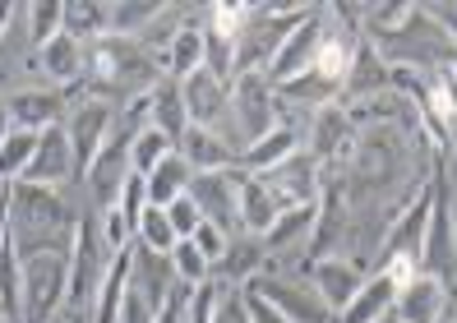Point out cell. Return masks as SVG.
<instances>
[{
	"mask_svg": "<svg viewBox=\"0 0 457 323\" xmlns=\"http://www.w3.org/2000/svg\"><path fill=\"white\" fill-rule=\"evenodd\" d=\"M10 236L23 259L42 254V250H70L74 222H70L65 199L56 190H46V185L14 180L10 185Z\"/></svg>",
	"mask_w": 457,
	"mask_h": 323,
	"instance_id": "cell-1",
	"label": "cell"
},
{
	"mask_svg": "<svg viewBox=\"0 0 457 323\" xmlns=\"http://www.w3.org/2000/svg\"><path fill=\"white\" fill-rule=\"evenodd\" d=\"M84 70L102 88H139V93H148L157 84V70L148 61V51L134 46L129 37H116V33H106L93 46H84Z\"/></svg>",
	"mask_w": 457,
	"mask_h": 323,
	"instance_id": "cell-2",
	"label": "cell"
},
{
	"mask_svg": "<svg viewBox=\"0 0 457 323\" xmlns=\"http://www.w3.org/2000/svg\"><path fill=\"white\" fill-rule=\"evenodd\" d=\"M70 301V250H42L23 259V323H51Z\"/></svg>",
	"mask_w": 457,
	"mask_h": 323,
	"instance_id": "cell-3",
	"label": "cell"
},
{
	"mask_svg": "<svg viewBox=\"0 0 457 323\" xmlns=\"http://www.w3.org/2000/svg\"><path fill=\"white\" fill-rule=\"evenodd\" d=\"M429 212H435V185H429V190H420L416 203L393 222L384 250H379V273H388V268H420L425 236H429Z\"/></svg>",
	"mask_w": 457,
	"mask_h": 323,
	"instance_id": "cell-4",
	"label": "cell"
},
{
	"mask_svg": "<svg viewBox=\"0 0 457 323\" xmlns=\"http://www.w3.org/2000/svg\"><path fill=\"white\" fill-rule=\"evenodd\" d=\"M106 240L97 222H74V240H70V301L93 310V295L106 277Z\"/></svg>",
	"mask_w": 457,
	"mask_h": 323,
	"instance_id": "cell-5",
	"label": "cell"
},
{
	"mask_svg": "<svg viewBox=\"0 0 457 323\" xmlns=\"http://www.w3.org/2000/svg\"><path fill=\"white\" fill-rule=\"evenodd\" d=\"M319 42H324V5H314L295 29L282 37L278 46V56L268 61V84H291V79H301L305 70H314V56H319Z\"/></svg>",
	"mask_w": 457,
	"mask_h": 323,
	"instance_id": "cell-6",
	"label": "cell"
},
{
	"mask_svg": "<svg viewBox=\"0 0 457 323\" xmlns=\"http://www.w3.org/2000/svg\"><path fill=\"white\" fill-rule=\"evenodd\" d=\"M231 116L240 120V129H245V139H263L268 129H278V93L273 84H268L263 70H245L236 74L231 84Z\"/></svg>",
	"mask_w": 457,
	"mask_h": 323,
	"instance_id": "cell-7",
	"label": "cell"
},
{
	"mask_svg": "<svg viewBox=\"0 0 457 323\" xmlns=\"http://www.w3.org/2000/svg\"><path fill=\"white\" fill-rule=\"evenodd\" d=\"M65 134H70V153H74V176H88L102 144L112 139V106H106L102 97L79 102L70 112V120H65Z\"/></svg>",
	"mask_w": 457,
	"mask_h": 323,
	"instance_id": "cell-8",
	"label": "cell"
},
{
	"mask_svg": "<svg viewBox=\"0 0 457 323\" xmlns=\"http://www.w3.org/2000/svg\"><path fill=\"white\" fill-rule=\"evenodd\" d=\"M180 97H185V112H190V125L218 129L231 116V88L208 70H195L190 79H180Z\"/></svg>",
	"mask_w": 457,
	"mask_h": 323,
	"instance_id": "cell-9",
	"label": "cell"
},
{
	"mask_svg": "<svg viewBox=\"0 0 457 323\" xmlns=\"http://www.w3.org/2000/svg\"><path fill=\"white\" fill-rule=\"evenodd\" d=\"M420 273L444 277V282H448V273H457V227H453V212H448V199H444V185H435V212H429Z\"/></svg>",
	"mask_w": 457,
	"mask_h": 323,
	"instance_id": "cell-10",
	"label": "cell"
},
{
	"mask_svg": "<svg viewBox=\"0 0 457 323\" xmlns=\"http://www.w3.org/2000/svg\"><path fill=\"white\" fill-rule=\"evenodd\" d=\"M195 199V208L204 212V222L231 231L240 222V208H236V171H199L190 180V190H185Z\"/></svg>",
	"mask_w": 457,
	"mask_h": 323,
	"instance_id": "cell-11",
	"label": "cell"
},
{
	"mask_svg": "<svg viewBox=\"0 0 457 323\" xmlns=\"http://www.w3.org/2000/svg\"><path fill=\"white\" fill-rule=\"evenodd\" d=\"M448 305V282L444 277H429V273H416L397 286V305H393V323H439Z\"/></svg>",
	"mask_w": 457,
	"mask_h": 323,
	"instance_id": "cell-12",
	"label": "cell"
},
{
	"mask_svg": "<svg viewBox=\"0 0 457 323\" xmlns=\"http://www.w3.org/2000/svg\"><path fill=\"white\" fill-rule=\"evenodd\" d=\"M65 102H70V93H56V88H23L5 102V112H10L14 129L42 134V129H56V125L70 120Z\"/></svg>",
	"mask_w": 457,
	"mask_h": 323,
	"instance_id": "cell-13",
	"label": "cell"
},
{
	"mask_svg": "<svg viewBox=\"0 0 457 323\" xmlns=\"http://www.w3.org/2000/svg\"><path fill=\"white\" fill-rule=\"evenodd\" d=\"M23 180H29V185H46V190H56V185L74 180V153H70L65 125L37 134V153L29 162V171H23Z\"/></svg>",
	"mask_w": 457,
	"mask_h": 323,
	"instance_id": "cell-14",
	"label": "cell"
},
{
	"mask_svg": "<svg viewBox=\"0 0 457 323\" xmlns=\"http://www.w3.org/2000/svg\"><path fill=\"white\" fill-rule=\"evenodd\" d=\"M310 277H314V295L324 301V310H328L333 319L352 305L356 291L365 286V273H361L356 263H346V259H314Z\"/></svg>",
	"mask_w": 457,
	"mask_h": 323,
	"instance_id": "cell-15",
	"label": "cell"
},
{
	"mask_svg": "<svg viewBox=\"0 0 457 323\" xmlns=\"http://www.w3.org/2000/svg\"><path fill=\"white\" fill-rule=\"evenodd\" d=\"M259 180L273 190V199H278L282 208H291V203H314V195H319V167H314V157H305V153L287 157L282 167H273V171L259 176Z\"/></svg>",
	"mask_w": 457,
	"mask_h": 323,
	"instance_id": "cell-16",
	"label": "cell"
},
{
	"mask_svg": "<svg viewBox=\"0 0 457 323\" xmlns=\"http://www.w3.org/2000/svg\"><path fill=\"white\" fill-rule=\"evenodd\" d=\"M176 153L190 162L195 176H199V171H236V157H240V153H231V144L222 139L218 129H204V125L185 129L180 144H176Z\"/></svg>",
	"mask_w": 457,
	"mask_h": 323,
	"instance_id": "cell-17",
	"label": "cell"
},
{
	"mask_svg": "<svg viewBox=\"0 0 457 323\" xmlns=\"http://www.w3.org/2000/svg\"><path fill=\"white\" fill-rule=\"evenodd\" d=\"M236 208H240V227L254 231L259 240L268 236V227H273L278 212H282L273 190H268L259 176H250V171H236Z\"/></svg>",
	"mask_w": 457,
	"mask_h": 323,
	"instance_id": "cell-18",
	"label": "cell"
},
{
	"mask_svg": "<svg viewBox=\"0 0 457 323\" xmlns=\"http://www.w3.org/2000/svg\"><path fill=\"white\" fill-rule=\"evenodd\" d=\"M254 286H259V295L268 305H278L291 323H328L333 314L324 310V301L319 295H310V291H301L295 282H278V277H250Z\"/></svg>",
	"mask_w": 457,
	"mask_h": 323,
	"instance_id": "cell-19",
	"label": "cell"
},
{
	"mask_svg": "<svg viewBox=\"0 0 457 323\" xmlns=\"http://www.w3.org/2000/svg\"><path fill=\"white\" fill-rule=\"evenodd\" d=\"M397 277H388V273H374V277H365V286L356 291V301L346 305L333 323H388V314H393V305H397Z\"/></svg>",
	"mask_w": 457,
	"mask_h": 323,
	"instance_id": "cell-20",
	"label": "cell"
},
{
	"mask_svg": "<svg viewBox=\"0 0 457 323\" xmlns=\"http://www.w3.org/2000/svg\"><path fill=\"white\" fill-rule=\"evenodd\" d=\"M295 148H301V134H295L291 125H278V129H268L263 139L245 144V153L236 157V167L250 171V176H268L273 167H282L287 157H295Z\"/></svg>",
	"mask_w": 457,
	"mask_h": 323,
	"instance_id": "cell-21",
	"label": "cell"
},
{
	"mask_svg": "<svg viewBox=\"0 0 457 323\" xmlns=\"http://www.w3.org/2000/svg\"><path fill=\"white\" fill-rule=\"evenodd\" d=\"M129 277H134V245L120 250L112 259V268H106V277L93 295V310H88V323H120V301L129 291Z\"/></svg>",
	"mask_w": 457,
	"mask_h": 323,
	"instance_id": "cell-22",
	"label": "cell"
},
{
	"mask_svg": "<svg viewBox=\"0 0 457 323\" xmlns=\"http://www.w3.org/2000/svg\"><path fill=\"white\" fill-rule=\"evenodd\" d=\"M148 125L162 129L176 144H180V134L190 129V112H185V97H180L176 79H157V84L148 88Z\"/></svg>",
	"mask_w": 457,
	"mask_h": 323,
	"instance_id": "cell-23",
	"label": "cell"
},
{
	"mask_svg": "<svg viewBox=\"0 0 457 323\" xmlns=\"http://www.w3.org/2000/svg\"><path fill=\"white\" fill-rule=\"evenodd\" d=\"M33 65L51 79V84H74V79H84V42H74L70 33L51 37L46 46H37Z\"/></svg>",
	"mask_w": 457,
	"mask_h": 323,
	"instance_id": "cell-24",
	"label": "cell"
},
{
	"mask_svg": "<svg viewBox=\"0 0 457 323\" xmlns=\"http://www.w3.org/2000/svg\"><path fill=\"white\" fill-rule=\"evenodd\" d=\"M144 180H148V203H153V208H171L185 190H190L195 171H190V162H185L180 153H171V157L157 162Z\"/></svg>",
	"mask_w": 457,
	"mask_h": 323,
	"instance_id": "cell-25",
	"label": "cell"
},
{
	"mask_svg": "<svg viewBox=\"0 0 457 323\" xmlns=\"http://www.w3.org/2000/svg\"><path fill=\"white\" fill-rule=\"evenodd\" d=\"M314 222H319V203H291L278 212V222L268 227L263 245L268 250H287V245H301V240L314 236Z\"/></svg>",
	"mask_w": 457,
	"mask_h": 323,
	"instance_id": "cell-26",
	"label": "cell"
},
{
	"mask_svg": "<svg viewBox=\"0 0 457 323\" xmlns=\"http://www.w3.org/2000/svg\"><path fill=\"white\" fill-rule=\"evenodd\" d=\"M65 33L74 42L93 46L97 37L112 33V5H97V0H70L65 5Z\"/></svg>",
	"mask_w": 457,
	"mask_h": 323,
	"instance_id": "cell-27",
	"label": "cell"
},
{
	"mask_svg": "<svg viewBox=\"0 0 457 323\" xmlns=\"http://www.w3.org/2000/svg\"><path fill=\"white\" fill-rule=\"evenodd\" d=\"M356 51H361V42H356L352 33H333V37L324 33V42H319V56H314V70L346 88V79H352V65H356Z\"/></svg>",
	"mask_w": 457,
	"mask_h": 323,
	"instance_id": "cell-28",
	"label": "cell"
},
{
	"mask_svg": "<svg viewBox=\"0 0 457 323\" xmlns=\"http://www.w3.org/2000/svg\"><path fill=\"white\" fill-rule=\"evenodd\" d=\"M195 70H204V29L199 23H185L167 46V79H190Z\"/></svg>",
	"mask_w": 457,
	"mask_h": 323,
	"instance_id": "cell-29",
	"label": "cell"
},
{
	"mask_svg": "<svg viewBox=\"0 0 457 323\" xmlns=\"http://www.w3.org/2000/svg\"><path fill=\"white\" fill-rule=\"evenodd\" d=\"M278 102H295V106H333L342 84H333V79H324L319 70H305L301 79H291V84H278L273 88Z\"/></svg>",
	"mask_w": 457,
	"mask_h": 323,
	"instance_id": "cell-30",
	"label": "cell"
},
{
	"mask_svg": "<svg viewBox=\"0 0 457 323\" xmlns=\"http://www.w3.org/2000/svg\"><path fill=\"white\" fill-rule=\"evenodd\" d=\"M176 231H171V218H167V208H144V218H139V231H134V245L139 250H148V254H171L176 250Z\"/></svg>",
	"mask_w": 457,
	"mask_h": 323,
	"instance_id": "cell-31",
	"label": "cell"
},
{
	"mask_svg": "<svg viewBox=\"0 0 457 323\" xmlns=\"http://www.w3.org/2000/svg\"><path fill=\"white\" fill-rule=\"evenodd\" d=\"M33 153H37V134H29V129H10V139L0 144V185H14V180H23V171H29V162H33Z\"/></svg>",
	"mask_w": 457,
	"mask_h": 323,
	"instance_id": "cell-32",
	"label": "cell"
},
{
	"mask_svg": "<svg viewBox=\"0 0 457 323\" xmlns=\"http://www.w3.org/2000/svg\"><path fill=\"white\" fill-rule=\"evenodd\" d=\"M176 153V139H167V134L162 129H139V134H134V144H129V162H134V176H148L153 167H157V162H162V157H171Z\"/></svg>",
	"mask_w": 457,
	"mask_h": 323,
	"instance_id": "cell-33",
	"label": "cell"
},
{
	"mask_svg": "<svg viewBox=\"0 0 457 323\" xmlns=\"http://www.w3.org/2000/svg\"><path fill=\"white\" fill-rule=\"evenodd\" d=\"M250 10H254V5H240V0H218V5H208V33L240 46V37H245V23H250Z\"/></svg>",
	"mask_w": 457,
	"mask_h": 323,
	"instance_id": "cell-34",
	"label": "cell"
},
{
	"mask_svg": "<svg viewBox=\"0 0 457 323\" xmlns=\"http://www.w3.org/2000/svg\"><path fill=\"white\" fill-rule=\"evenodd\" d=\"M29 10V33H33V46H46L51 37L65 33V0H33Z\"/></svg>",
	"mask_w": 457,
	"mask_h": 323,
	"instance_id": "cell-35",
	"label": "cell"
},
{
	"mask_svg": "<svg viewBox=\"0 0 457 323\" xmlns=\"http://www.w3.org/2000/svg\"><path fill=\"white\" fill-rule=\"evenodd\" d=\"M167 263H171V273L185 282V286H204V282H212V263L195 250V240H176V250L167 254Z\"/></svg>",
	"mask_w": 457,
	"mask_h": 323,
	"instance_id": "cell-36",
	"label": "cell"
},
{
	"mask_svg": "<svg viewBox=\"0 0 457 323\" xmlns=\"http://www.w3.org/2000/svg\"><path fill=\"white\" fill-rule=\"evenodd\" d=\"M162 10H167V5H157V0H125V5H112V33H116V37L139 33L144 23H153Z\"/></svg>",
	"mask_w": 457,
	"mask_h": 323,
	"instance_id": "cell-37",
	"label": "cell"
},
{
	"mask_svg": "<svg viewBox=\"0 0 457 323\" xmlns=\"http://www.w3.org/2000/svg\"><path fill=\"white\" fill-rule=\"evenodd\" d=\"M259 263H263V245H227V254L212 263V268H218V273H227L231 282L245 286L250 277H259V273H254Z\"/></svg>",
	"mask_w": 457,
	"mask_h": 323,
	"instance_id": "cell-38",
	"label": "cell"
},
{
	"mask_svg": "<svg viewBox=\"0 0 457 323\" xmlns=\"http://www.w3.org/2000/svg\"><path fill=\"white\" fill-rule=\"evenodd\" d=\"M356 93H384L388 88V70L379 65V56H374L370 46L356 51V65H352V79H346Z\"/></svg>",
	"mask_w": 457,
	"mask_h": 323,
	"instance_id": "cell-39",
	"label": "cell"
},
{
	"mask_svg": "<svg viewBox=\"0 0 457 323\" xmlns=\"http://www.w3.org/2000/svg\"><path fill=\"white\" fill-rule=\"evenodd\" d=\"M222 310V286L218 282H204L185 295V323H218Z\"/></svg>",
	"mask_w": 457,
	"mask_h": 323,
	"instance_id": "cell-40",
	"label": "cell"
},
{
	"mask_svg": "<svg viewBox=\"0 0 457 323\" xmlns=\"http://www.w3.org/2000/svg\"><path fill=\"white\" fill-rule=\"evenodd\" d=\"M116 208L125 212L129 231H139V218H144V208H148V180H144V176H129V180H125V190H120V203H116Z\"/></svg>",
	"mask_w": 457,
	"mask_h": 323,
	"instance_id": "cell-41",
	"label": "cell"
},
{
	"mask_svg": "<svg viewBox=\"0 0 457 323\" xmlns=\"http://www.w3.org/2000/svg\"><path fill=\"white\" fill-rule=\"evenodd\" d=\"M240 310H245V319H250V323H291L278 305H268V301H263L254 282L240 286Z\"/></svg>",
	"mask_w": 457,
	"mask_h": 323,
	"instance_id": "cell-42",
	"label": "cell"
},
{
	"mask_svg": "<svg viewBox=\"0 0 457 323\" xmlns=\"http://www.w3.org/2000/svg\"><path fill=\"white\" fill-rule=\"evenodd\" d=\"M407 23H416V5H402V0H393V5H374V14H370L374 33H397V29H407Z\"/></svg>",
	"mask_w": 457,
	"mask_h": 323,
	"instance_id": "cell-43",
	"label": "cell"
},
{
	"mask_svg": "<svg viewBox=\"0 0 457 323\" xmlns=\"http://www.w3.org/2000/svg\"><path fill=\"white\" fill-rule=\"evenodd\" d=\"M102 240H106V250H112V254H120V250L134 245V231H129L120 208H102Z\"/></svg>",
	"mask_w": 457,
	"mask_h": 323,
	"instance_id": "cell-44",
	"label": "cell"
},
{
	"mask_svg": "<svg viewBox=\"0 0 457 323\" xmlns=\"http://www.w3.org/2000/svg\"><path fill=\"white\" fill-rule=\"evenodd\" d=\"M190 240H195V250H199L208 263H218V259L227 254V245H231V236H227L222 227H212V222H199Z\"/></svg>",
	"mask_w": 457,
	"mask_h": 323,
	"instance_id": "cell-45",
	"label": "cell"
},
{
	"mask_svg": "<svg viewBox=\"0 0 457 323\" xmlns=\"http://www.w3.org/2000/svg\"><path fill=\"white\" fill-rule=\"evenodd\" d=\"M167 218H171V231H176L180 240H190V236H195V227L204 222V212L195 208V199H190V195H180V199L167 208Z\"/></svg>",
	"mask_w": 457,
	"mask_h": 323,
	"instance_id": "cell-46",
	"label": "cell"
},
{
	"mask_svg": "<svg viewBox=\"0 0 457 323\" xmlns=\"http://www.w3.org/2000/svg\"><path fill=\"white\" fill-rule=\"evenodd\" d=\"M10 129H14V125H10V112H5V102H0V144L10 139Z\"/></svg>",
	"mask_w": 457,
	"mask_h": 323,
	"instance_id": "cell-47",
	"label": "cell"
},
{
	"mask_svg": "<svg viewBox=\"0 0 457 323\" xmlns=\"http://www.w3.org/2000/svg\"><path fill=\"white\" fill-rule=\"evenodd\" d=\"M19 5H10V0H0V33H5L10 29V14H14Z\"/></svg>",
	"mask_w": 457,
	"mask_h": 323,
	"instance_id": "cell-48",
	"label": "cell"
},
{
	"mask_svg": "<svg viewBox=\"0 0 457 323\" xmlns=\"http://www.w3.org/2000/svg\"><path fill=\"white\" fill-rule=\"evenodd\" d=\"M0 323H10V319H5V314H0Z\"/></svg>",
	"mask_w": 457,
	"mask_h": 323,
	"instance_id": "cell-49",
	"label": "cell"
},
{
	"mask_svg": "<svg viewBox=\"0 0 457 323\" xmlns=\"http://www.w3.org/2000/svg\"><path fill=\"white\" fill-rule=\"evenodd\" d=\"M70 323H84V319H70Z\"/></svg>",
	"mask_w": 457,
	"mask_h": 323,
	"instance_id": "cell-50",
	"label": "cell"
},
{
	"mask_svg": "<svg viewBox=\"0 0 457 323\" xmlns=\"http://www.w3.org/2000/svg\"><path fill=\"white\" fill-rule=\"evenodd\" d=\"M0 195H5V185H0Z\"/></svg>",
	"mask_w": 457,
	"mask_h": 323,
	"instance_id": "cell-51",
	"label": "cell"
},
{
	"mask_svg": "<svg viewBox=\"0 0 457 323\" xmlns=\"http://www.w3.org/2000/svg\"><path fill=\"white\" fill-rule=\"evenodd\" d=\"M388 323H393V319H388Z\"/></svg>",
	"mask_w": 457,
	"mask_h": 323,
	"instance_id": "cell-52",
	"label": "cell"
}]
</instances>
